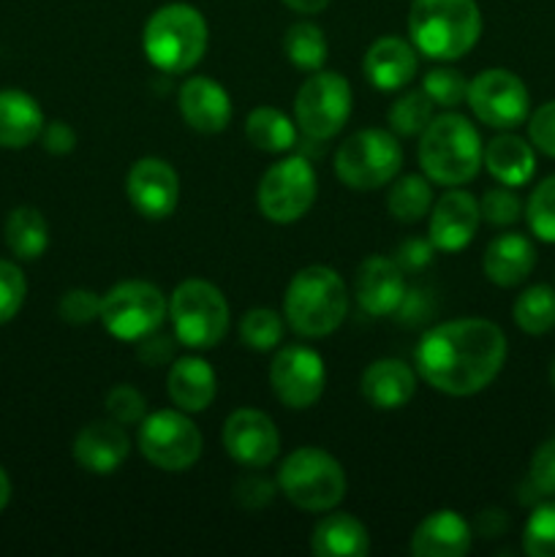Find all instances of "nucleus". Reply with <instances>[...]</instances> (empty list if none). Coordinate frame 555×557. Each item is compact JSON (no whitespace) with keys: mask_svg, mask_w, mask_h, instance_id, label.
<instances>
[{"mask_svg":"<svg viewBox=\"0 0 555 557\" xmlns=\"http://www.w3.org/2000/svg\"><path fill=\"white\" fill-rule=\"evenodd\" d=\"M310 549L319 557H362L370 553L368 528L357 517L332 511L316 522Z\"/></svg>","mask_w":555,"mask_h":557,"instance_id":"nucleus-26","label":"nucleus"},{"mask_svg":"<svg viewBox=\"0 0 555 557\" xmlns=\"http://www.w3.org/2000/svg\"><path fill=\"white\" fill-rule=\"evenodd\" d=\"M522 549L531 557H555V500L536 506L528 517Z\"/></svg>","mask_w":555,"mask_h":557,"instance_id":"nucleus-36","label":"nucleus"},{"mask_svg":"<svg viewBox=\"0 0 555 557\" xmlns=\"http://www.w3.org/2000/svg\"><path fill=\"white\" fill-rule=\"evenodd\" d=\"M471 544V525L457 511L441 509L419 522L411 536V553L417 557H462Z\"/></svg>","mask_w":555,"mask_h":557,"instance_id":"nucleus-21","label":"nucleus"},{"mask_svg":"<svg viewBox=\"0 0 555 557\" xmlns=\"http://www.w3.org/2000/svg\"><path fill=\"white\" fill-rule=\"evenodd\" d=\"M550 384H553V389H555V359H553V364H550Z\"/></svg>","mask_w":555,"mask_h":557,"instance_id":"nucleus-53","label":"nucleus"},{"mask_svg":"<svg viewBox=\"0 0 555 557\" xmlns=\"http://www.w3.org/2000/svg\"><path fill=\"white\" fill-rule=\"evenodd\" d=\"M422 90L428 92V98L435 107L449 109L466 101L468 82L455 69H430L422 79Z\"/></svg>","mask_w":555,"mask_h":557,"instance_id":"nucleus-38","label":"nucleus"},{"mask_svg":"<svg viewBox=\"0 0 555 557\" xmlns=\"http://www.w3.org/2000/svg\"><path fill=\"white\" fill-rule=\"evenodd\" d=\"M9 498H11V482H9V476H5L3 468H0V511L9 506Z\"/></svg>","mask_w":555,"mask_h":557,"instance_id":"nucleus-52","label":"nucleus"},{"mask_svg":"<svg viewBox=\"0 0 555 557\" xmlns=\"http://www.w3.org/2000/svg\"><path fill=\"white\" fill-rule=\"evenodd\" d=\"M511 315L526 335H547L550 330H555V288L544 283L526 288L517 297Z\"/></svg>","mask_w":555,"mask_h":557,"instance_id":"nucleus-31","label":"nucleus"},{"mask_svg":"<svg viewBox=\"0 0 555 557\" xmlns=\"http://www.w3.org/2000/svg\"><path fill=\"white\" fill-rule=\"evenodd\" d=\"M528 487L539 495V498H555V438L544 441L531 457V468H528Z\"/></svg>","mask_w":555,"mask_h":557,"instance_id":"nucleus-42","label":"nucleus"},{"mask_svg":"<svg viewBox=\"0 0 555 557\" xmlns=\"http://www.w3.org/2000/svg\"><path fill=\"white\" fill-rule=\"evenodd\" d=\"M283 49H286V58L294 69L299 71H321L326 60V38L324 30L313 22H297L286 30L283 38Z\"/></svg>","mask_w":555,"mask_h":557,"instance_id":"nucleus-32","label":"nucleus"},{"mask_svg":"<svg viewBox=\"0 0 555 557\" xmlns=\"http://www.w3.org/2000/svg\"><path fill=\"white\" fill-rule=\"evenodd\" d=\"M408 33L424 58L457 60L477 47L482 14L477 0H414Z\"/></svg>","mask_w":555,"mask_h":557,"instance_id":"nucleus-2","label":"nucleus"},{"mask_svg":"<svg viewBox=\"0 0 555 557\" xmlns=\"http://www.w3.org/2000/svg\"><path fill=\"white\" fill-rule=\"evenodd\" d=\"M174 341H177V337L161 335V332H158V330L150 332V335L141 337L139 348H136V354H139L141 364H150V368H158V364L172 362Z\"/></svg>","mask_w":555,"mask_h":557,"instance_id":"nucleus-48","label":"nucleus"},{"mask_svg":"<svg viewBox=\"0 0 555 557\" xmlns=\"http://www.w3.org/2000/svg\"><path fill=\"white\" fill-rule=\"evenodd\" d=\"M239 337L254 351H272L283 341V319L270 308L248 310L239 321Z\"/></svg>","mask_w":555,"mask_h":557,"instance_id":"nucleus-35","label":"nucleus"},{"mask_svg":"<svg viewBox=\"0 0 555 557\" xmlns=\"http://www.w3.org/2000/svg\"><path fill=\"white\" fill-rule=\"evenodd\" d=\"M526 218L531 232L536 234L542 243L555 245V174L542 180V183L533 188L526 207Z\"/></svg>","mask_w":555,"mask_h":557,"instance_id":"nucleus-37","label":"nucleus"},{"mask_svg":"<svg viewBox=\"0 0 555 557\" xmlns=\"http://www.w3.org/2000/svg\"><path fill=\"white\" fill-rule=\"evenodd\" d=\"M417 392V375L400 359H375L362 373V395L379 411L403 408Z\"/></svg>","mask_w":555,"mask_h":557,"instance_id":"nucleus-23","label":"nucleus"},{"mask_svg":"<svg viewBox=\"0 0 555 557\" xmlns=\"http://www.w3.org/2000/svg\"><path fill=\"white\" fill-rule=\"evenodd\" d=\"M44 131V112L33 96L22 90H0V147L22 150Z\"/></svg>","mask_w":555,"mask_h":557,"instance_id":"nucleus-27","label":"nucleus"},{"mask_svg":"<svg viewBox=\"0 0 555 557\" xmlns=\"http://www.w3.org/2000/svg\"><path fill=\"white\" fill-rule=\"evenodd\" d=\"M107 411L118 424L128 428V424H139L145 419V397L128 384L114 386L107 395Z\"/></svg>","mask_w":555,"mask_h":557,"instance_id":"nucleus-44","label":"nucleus"},{"mask_svg":"<svg viewBox=\"0 0 555 557\" xmlns=\"http://www.w3.org/2000/svg\"><path fill=\"white\" fill-rule=\"evenodd\" d=\"M58 313L65 324H90L101 315V297L90 288H71V292L63 294L58 305Z\"/></svg>","mask_w":555,"mask_h":557,"instance_id":"nucleus-40","label":"nucleus"},{"mask_svg":"<svg viewBox=\"0 0 555 557\" xmlns=\"http://www.w3.org/2000/svg\"><path fill=\"white\" fill-rule=\"evenodd\" d=\"M139 451L161 471H185L201 455V433L185 411H156L139 422Z\"/></svg>","mask_w":555,"mask_h":557,"instance_id":"nucleus-12","label":"nucleus"},{"mask_svg":"<svg viewBox=\"0 0 555 557\" xmlns=\"http://www.w3.org/2000/svg\"><path fill=\"white\" fill-rule=\"evenodd\" d=\"M466 101L473 117L490 128L509 131L526 123L531 96L517 74L506 69H488L468 82Z\"/></svg>","mask_w":555,"mask_h":557,"instance_id":"nucleus-13","label":"nucleus"},{"mask_svg":"<svg viewBox=\"0 0 555 557\" xmlns=\"http://www.w3.org/2000/svg\"><path fill=\"white\" fill-rule=\"evenodd\" d=\"M316 190L319 185L308 158L292 156L267 169L256 190V201L261 215L272 223H294L313 207Z\"/></svg>","mask_w":555,"mask_h":557,"instance_id":"nucleus-11","label":"nucleus"},{"mask_svg":"<svg viewBox=\"0 0 555 557\" xmlns=\"http://www.w3.org/2000/svg\"><path fill=\"white\" fill-rule=\"evenodd\" d=\"M27 283L25 275L16 264L0 259V324L14 319L20 313L22 302H25Z\"/></svg>","mask_w":555,"mask_h":557,"instance_id":"nucleus-41","label":"nucleus"},{"mask_svg":"<svg viewBox=\"0 0 555 557\" xmlns=\"http://www.w3.org/2000/svg\"><path fill=\"white\" fill-rule=\"evenodd\" d=\"M406 294V272L395 259L370 256L357 270V302L368 315L395 313Z\"/></svg>","mask_w":555,"mask_h":557,"instance_id":"nucleus-18","label":"nucleus"},{"mask_svg":"<svg viewBox=\"0 0 555 557\" xmlns=\"http://www.w3.org/2000/svg\"><path fill=\"white\" fill-rule=\"evenodd\" d=\"M125 194L139 215L161 221V218L172 215L177 207V172L161 158H139L125 177Z\"/></svg>","mask_w":555,"mask_h":557,"instance_id":"nucleus-16","label":"nucleus"},{"mask_svg":"<svg viewBox=\"0 0 555 557\" xmlns=\"http://www.w3.org/2000/svg\"><path fill=\"white\" fill-rule=\"evenodd\" d=\"M433 253H435V245L430 243V239L411 237L406 239V243H400L395 261L400 264L403 272H422L424 267L433 264Z\"/></svg>","mask_w":555,"mask_h":557,"instance_id":"nucleus-47","label":"nucleus"},{"mask_svg":"<svg viewBox=\"0 0 555 557\" xmlns=\"http://www.w3.org/2000/svg\"><path fill=\"white\" fill-rule=\"evenodd\" d=\"M5 245L16 259L33 261L47 250L49 226L36 207H16L5 221Z\"/></svg>","mask_w":555,"mask_h":557,"instance_id":"nucleus-29","label":"nucleus"},{"mask_svg":"<svg viewBox=\"0 0 555 557\" xmlns=\"http://www.w3.org/2000/svg\"><path fill=\"white\" fill-rule=\"evenodd\" d=\"M430 201H433V190H430L428 180L419 177V174L400 177L386 196V207L403 223H414L428 215Z\"/></svg>","mask_w":555,"mask_h":557,"instance_id":"nucleus-33","label":"nucleus"},{"mask_svg":"<svg viewBox=\"0 0 555 557\" xmlns=\"http://www.w3.org/2000/svg\"><path fill=\"white\" fill-rule=\"evenodd\" d=\"M270 384L286 408H310L324 395L326 368L308 346H283L270 364Z\"/></svg>","mask_w":555,"mask_h":557,"instance_id":"nucleus-14","label":"nucleus"},{"mask_svg":"<svg viewBox=\"0 0 555 557\" xmlns=\"http://www.w3.org/2000/svg\"><path fill=\"white\" fill-rule=\"evenodd\" d=\"M403 166V147L384 128H365L348 136L335 152V174L346 188H384Z\"/></svg>","mask_w":555,"mask_h":557,"instance_id":"nucleus-8","label":"nucleus"},{"mask_svg":"<svg viewBox=\"0 0 555 557\" xmlns=\"http://www.w3.org/2000/svg\"><path fill=\"white\" fill-rule=\"evenodd\" d=\"M479 201L466 190H446L430 212V243L435 250L457 253L473 239L479 228Z\"/></svg>","mask_w":555,"mask_h":557,"instance_id":"nucleus-17","label":"nucleus"},{"mask_svg":"<svg viewBox=\"0 0 555 557\" xmlns=\"http://www.w3.org/2000/svg\"><path fill=\"white\" fill-rule=\"evenodd\" d=\"M482 161L488 166V172L501 185H509V188H520L536 172L533 147L515 134H501L495 139H490L488 147H484Z\"/></svg>","mask_w":555,"mask_h":557,"instance_id":"nucleus-28","label":"nucleus"},{"mask_svg":"<svg viewBox=\"0 0 555 557\" xmlns=\"http://www.w3.org/2000/svg\"><path fill=\"white\" fill-rule=\"evenodd\" d=\"M479 212H482V218L490 226H511V223L520 221L522 201L509 185H501V188H490L488 194L482 196Z\"/></svg>","mask_w":555,"mask_h":557,"instance_id":"nucleus-39","label":"nucleus"},{"mask_svg":"<svg viewBox=\"0 0 555 557\" xmlns=\"http://www.w3.org/2000/svg\"><path fill=\"white\" fill-rule=\"evenodd\" d=\"M174 337L188 348H212L229 332V305L221 288L190 277L174 288L169 299Z\"/></svg>","mask_w":555,"mask_h":557,"instance_id":"nucleus-7","label":"nucleus"},{"mask_svg":"<svg viewBox=\"0 0 555 557\" xmlns=\"http://www.w3.org/2000/svg\"><path fill=\"white\" fill-rule=\"evenodd\" d=\"M169 302L158 286L147 281L118 283L101 297V324L118 341L139 343L150 332L161 330Z\"/></svg>","mask_w":555,"mask_h":557,"instance_id":"nucleus-9","label":"nucleus"},{"mask_svg":"<svg viewBox=\"0 0 555 557\" xmlns=\"http://www.w3.org/2000/svg\"><path fill=\"white\" fill-rule=\"evenodd\" d=\"M433 107L424 90H408L392 103L390 125L397 136H419L433 120Z\"/></svg>","mask_w":555,"mask_h":557,"instance_id":"nucleus-34","label":"nucleus"},{"mask_svg":"<svg viewBox=\"0 0 555 557\" xmlns=\"http://www.w3.org/2000/svg\"><path fill=\"white\" fill-rule=\"evenodd\" d=\"M528 136H531V145L539 152L555 158V101H547L531 114V120H528Z\"/></svg>","mask_w":555,"mask_h":557,"instance_id":"nucleus-46","label":"nucleus"},{"mask_svg":"<svg viewBox=\"0 0 555 557\" xmlns=\"http://www.w3.org/2000/svg\"><path fill=\"white\" fill-rule=\"evenodd\" d=\"M283 3L292 11H297V14H319V11L330 5V0H283Z\"/></svg>","mask_w":555,"mask_h":557,"instance_id":"nucleus-51","label":"nucleus"},{"mask_svg":"<svg viewBox=\"0 0 555 557\" xmlns=\"http://www.w3.org/2000/svg\"><path fill=\"white\" fill-rule=\"evenodd\" d=\"M414 362L433 389L452 397L477 395L504 368L506 337L488 319L446 321L424 332Z\"/></svg>","mask_w":555,"mask_h":557,"instance_id":"nucleus-1","label":"nucleus"},{"mask_svg":"<svg viewBox=\"0 0 555 557\" xmlns=\"http://www.w3.org/2000/svg\"><path fill=\"white\" fill-rule=\"evenodd\" d=\"M147 60L163 74H185L207 52V22L194 5H161L147 20L141 36Z\"/></svg>","mask_w":555,"mask_h":557,"instance_id":"nucleus-5","label":"nucleus"},{"mask_svg":"<svg viewBox=\"0 0 555 557\" xmlns=\"http://www.w3.org/2000/svg\"><path fill=\"white\" fill-rule=\"evenodd\" d=\"M278 487L299 509L332 511L346 495V473L330 451L303 446L281 462Z\"/></svg>","mask_w":555,"mask_h":557,"instance_id":"nucleus-6","label":"nucleus"},{"mask_svg":"<svg viewBox=\"0 0 555 557\" xmlns=\"http://www.w3.org/2000/svg\"><path fill=\"white\" fill-rule=\"evenodd\" d=\"M223 449L245 468H267L281 451V435L272 419L256 408L229 413L223 424Z\"/></svg>","mask_w":555,"mask_h":557,"instance_id":"nucleus-15","label":"nucleus"},{"mask_svg":"<svg viewBox=\"0 0 555 557\" xmlns=\"http://www.w3.org/2000/svg\"><path fill=\"white\" fill-rule=\"evenodd\" d=\"M482 139L462 114H441L419 134V166L430 183L457 188L471 183L482 166Z\"/></svg>","mask_w":555,"mask_h":557,"instance_id":"nucleus-3","label":"nucleus"},{"mask_svg":"<svg viewBox=\"0 0 555 557\" xmlns=\"http://www.w3.org/2000/svg\"><path fill=\"white\" fill-rule=\"evenodd\" d=\"M41 141H44V150L52 152V156H69V152L76 147V134L69 123L54 120V123L44 125Z\"/></svg>","mask_w":555,"mask_h":557,"instance_id":"nucleus-49","label":"nucleus"},{"mask_svg":"<svg viewBox=\"0 0 555 557\" xmlns=\"http://www.w3.org/2000/svg\"><path fill=\"white\" fill-rule=\"evenodd\" d=\"M509 528V520L501 509H488L477 517V531L482 533L484 539H495Z\"/></svg>","mask_w":555,"mask_h":557,"instance_id":"nucleus-50","label":"nucleus"},{"mask_svg":"<svg viewBox=\"0 0 555 557\" xmlns=\"http://www.w3.org/2000/svg\"><path fill=\"white\" fill-rule=\"evenodd\" d=\"M180 112L185 123L199 134H221L232 120V101L215 79L190 76L180 87Z\"/></svg>","mask_w":555,"mask_h":557,"instance_id":"nucleus-20","label":"nucleus"},{"mask_svg":"<svg viewBox=\"0 0 555 557\" xmlns=\"http://www.w3.org/2000/svg\"><path fill=\"white\" fill-rule=\"evenodd\" d=\"M484 275L501 288L520 286L536 267V250L522 234H501L484 250Z\"/></svg>","mask_w":555,"mask_h":557,"instance_id":"nucleus-25","label":"nucleus"},{"mask_svg":"<svg viewBox=\"0 0 555 557\" xmlns=\"http://www.w3.org/2000/svg\"><path fill=\"white\" fill-rule=\"evenodd\" d=\"M362 69L370 85L379 90H400L417 74V52L403 38L384 36L370 44Z\"/></svg>","mask_w":555,"mask_h":557,"instance_id":"nucleus-22","label":"nucleus"},{"mask_svg":"<svg viewBox=\"0 0 555 557\" xmlns=\"http://www.w3.org/2000/svg\"><path fill=\"white\" fill-rule=\"evenodd\" d=\"M166 392L174 406L185 413H199L215 400V370L201 357H180L172 362L166 379Z\"/></svg>","mask_w":555,"mask_h":557,"instance_id":"nucleus-24","label":"nucleus"},{"mask_svg":"<svg viewBox=\"0 0 555 557\" xmlns=\"http://www.w3.org/2000/svg\"><path fill=\"white\" fill-rule=\"evenodd\" d=\"M351 114V87L335 71H313L294 98V123L308 139L326 141Z\"/></svg>","mask_w":555,"mask_h":557,"instance_id":"nucleus-10","label":"nucleus"},{"mask_svg":"<svg viewBox=\"0 0 555 557\" xmlns=\"http://www.w3.org/2000/svg\"><path fill=\"white\" fill-rule=\"evenodd\" d=\"M435 313L433 294L424 292V288H406L400 305H397L395 315L403 326H419Z\"/></svg>","mask_w":555,"mask_h":557,"instance_id":"nucleus-45","label":"nucleus"},{"mask_svg":"<svg viewBox=\"0 0 555 557\" xmlns=\"http://www.w3.org/2000/svg\"><path fill=\"white\" fill-rule=\"evenodd\" d=\"M128 449L131 444L123 424L109 419V422H92L79 430L74 441V460L96 476H109L123 466Z\"/></svg>","mask_w":555,"mask_h":557,"instance_id":"nucleus-19","label":"nucleus"},{"mask_svg":"<svg viewBox=\"0 0 555 557\" xmlns=\"http://www.w3.org/2000/svg\"><path fill=\"white\" fill-rule=\"evenodd\" d=\"M245 136L256 150L286 152L297 145V123L272 107H259L245 120Z\"/></svg>","mask_w":555,"mask_h":557,"instance_id":"nucleus-30","label":"nucleus"},{"mask_svg":"<svg viewBox=\"0 0 555 557\" xmlns=\"http://www.w3.org/2000/svg\"><path fill=\"white\" fill-rule=\"evenodd\" d=\"M348 310L346 283L330 267H305L292 277L283 297V315L303 337L332 335Z\"/></svg>","mask_w":555,"mask_h":557,"instance_id":"nucleus-4","label":"nucleus"},{"mask_svg":"<svg viewBox=\"0 0 555 557\" xmlns=\"http://www.w3.org/2000/svg\"><path fill=\"white\" fill-rule=\"evenodd\" d=\"M272 495H275V484H272L264 473H259V468H254L250 473H243V476L237 479V484H234V500H237L245 511L264 509L272 500Z\"/></svg>","mask_w":555,"mask_h":557,"instance_id":"nucleus-43","label":"nucleus"}]
</instances>
